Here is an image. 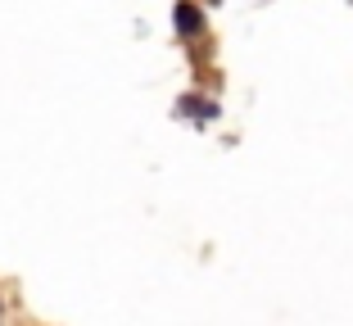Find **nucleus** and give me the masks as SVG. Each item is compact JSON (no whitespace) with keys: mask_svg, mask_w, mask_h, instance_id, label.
<instances>
[{"mask_svg":"<svg viewBox=\"0 0 353 326\" xmlns=\"http://www.w3.org/2000/svg\"><path fill=\"white\" fill-rule=\"evenodd\" d=\"M172 28L181 32V37H195V32H204V10H199L195 0H176V10H172Z\"/></svg>","mask_w":353,"mask_h":326,"instance_id":"nucleus-1","label":"nucleus"},{"mask_svg":"<svg viewBox=\"0 0 353 326\" xmlns=\"http://www.w3.org/2000/svg\"><path fill=\"white\" fill-rule=\"evenodd\" d=\"M176 114L195 118V123H213L222 109H218V100H204V95H181V100H176Z\"/></svg>","mask_w":353,"mask_h":326,"instance_id":"nucleus-2","label":"nucleus"},{"mask_svg":"<svg viewBox=\"0 0 353 326\" xmlns=\"http://www.w3.org/2000/svg\"><path fill=\"white\" fill-rule=\"evenodd\" d=\"M0 317H5V308H0Z\"/></svg>","mask_w":353,"mask_h":326,"instance_id":"nucleus-3","label":"nucleus"}]
</instances>
